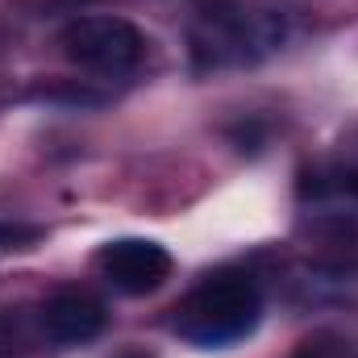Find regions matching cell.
<instances>
[{
	"label": "cell",
	"mask_w": 358,
	"mask_h": 358,
	"mask_svg": "<svg viewBox=\"0 0 358 358\" xmlns=\"http://www.w3.org/2000/svg\"><path fill=\"white\" fill-rule=\"evenodd\" d=\"M259 317H263L259 283L242 271H217L183 296L171 329L192 346L217 350V346H234V342L250 338Z\"/></svg>",
	"instance_id": "1"
},
{
	"label": "cell",
	"mask_w": 358,
	"mask_h": 358,
	"mask_svg": "<svg viewBox=\"0 0 358 358\" xmlns=\"http://www.w3.org/2000/svg\"><path fill=\"white\" fill-rule=\"evenodd\" d=\"M59 46L88 71H129L146 42L125 17H80L59 34Z\"/></svg>",
	"instance_id": "3"
},
{
	"label": "cell",
	"mask_w": 358,
	"mask_h": 358,
	"mask_svg": "<svg viewBox=\"0 0 358 358\" xmlns=\"http://www.w3.org/2000/svg\"><path fill=\"white\" fill-rule=\"evenodd\" d=\"M96 267L121 296H150L171 279V255L150 238H121L96 255Z\"/></svg>",
	"instance_id": "4"
},
{
	"label": "cell",
	"mask_w": 358,
	"mask_h": 358,
	"mask_svg": "<svg viewBox=\"0 0 358 358\" xmlns=\"http://www.w3.org/2000/svg\"><path fill=\"white\" fill-rule=\"evenodd\" d=\"M42 329L63 346H84L104 329V308L84 292H59L42 308Z\"/></svg>",
	"instance_id": "5"
},
{
	"label": "cell",
	"mask_w": 358,
	"mask_h": 358,
	"mask_svg": "<svg viewBox=\"0 0 358 358\" xmlns=\"http://www.w3.org/2000/svg\"><path fill=\"white\" fill-rule=\"evenodd\" d=\"M283 42V17L250 0H217L192 25V59L200 71L259 63Z\"/></svg>",
	"instance_id": "2"
},
{
	"label": "cell",
	"mask_w": 358,
	"mask_h": 358,
	"mask_svg": "<svg viewBox=\"0 0 358 358\" xmlns=\"http://www.w3.org/2000/svg\"><path fill=\"white\" fill-rule=\"evenodd\" d=\"M342 192H350V196H358V171H342V183H338Z\"/></svg>",
	"instance_id": "6"
}]
</instances>
